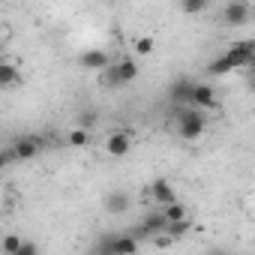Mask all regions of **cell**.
Wrapping results in <instances>:
<instances>
[{
    "label": "cell",
    "instance_id": "d4e9b609",
    "mask_svg": "<svg viewBox=\"0 0 255 255\" xmlns=\"http://www.w3.org/2000/svg\"><path fill=\"white\" fill-rule=\"evenodd\" d=\"M0 36H3V24H0Z\"/></svg>",
    "mask_w": 255,
    "mask_h": 255
},
{
    "label": "cell",
    "instance_id": "8992f818",
    "mask_svg": "<svg viewBox=\"0 0 255 255\" xmlns=\"http://www.w3.org/2000/svg\"><path fill=\"white\" fill-rule=\"evenodd\" d=\"M78 60H81V66L90 69V72H105V69L111 66V57H108L102 48H87Z\"/></svg>",
    "mask_w": 255,
    "mask_h": 255
},
{
    "label": "cell",
    "instance_id": "30bf717a",
    "mask_svg": "<svg viewBox=\"0 0 255 255\" xmlns=\"http://www.w3.org/2000/svg\"><path fill=\"white\" fill-rule=\"evenodd\" d=\"M192 87H195V84H192L189 78H177V81L171 84V93H168L171 102H177V105H189V99H192Z\"/></svg>",
    "mask_w": 255,
    "mask_h": 255
},
{
    "label": "cell",
    "instance_id": "3957f363",
    "mask_svg": "<svg viewBox=\"0 0 255 255\" xmlns=\"http://www.w3.org/2000/svg\"><path fill=\"white\" fill-rule=\"evenodd\" d=\"M39 150H42V138H39V135H21V138H15L9 156L18 159V162H27V159H33V156H39Z\"/></svg>",
    "mask_w": 255,
    "mask_h": 255
},
{
    "label": "cell",
    "instance_id": "7402d4cb",
    "mask_svg": "<svg viewBox=\"0 0 255 255\" xmlns=\"http://www.w3.org/2000/svg\"><path fill=\"white\" fill-rule=\"evenodd\" d=\"M15 255H39V249H36V243H27V240H24Z\"/></svg>",
    "mask_w": 255,
    "mask_h": 255
},
{
    "label": "cell",
    "instance_id": "5bb4252c",
    "mask_svg": "<svg viewBox=\"0 0 255 255\" xmlns=\"http://www.w3.org/2000/svg\"><path fill=\"white\" fill-rule=\"evenodd\" d=\"M18 78H21V72L15 63H0V87H12V84H18Z\"/></svg>",
    "mask_w": 255,
    "mask_h": 255
},
{
    "label": "cell",
    "instance_id": "cb8c5ba5",
    "mask_svg": "<svg viewBox=\"0 0 255 255\" xmlns=\"http://www.w3.org/2000/svg\"><path fill=\"white\" fill-rule=\"evenodd\" d=\"M207 255H231V252H225V249H210Z\"/></svg>",
    "mask_w": 255,
    "mask_h": 255
},
{
    "label": "cell",
    "instance_id": "52a82bcc",
    "mask_svg": "<svg viewBox=\"0 0 255 255\" xmlns=\"http://www.w3.org/2000/svg\"><path fill=\"white\" fill-rule=\"evenodd\" d=\"M105 150H108V156H126L132 150V135L129 132H111L105 141Z\"/></svg>",
    "mask_w": 255,
    "mask_h": 255
},
{
    "label": "cell",
    "instance_id": "9a60e30c",
    "mask_svg": "<svg viewBox=\"0 0 255 255\" xmlns=\"http://www.w3.org/2000/svg\"><path fill=\"white\" fill-rule=\"evenodd\" d=\"M162 216H165V222H183V219H189V210L180 201H174V204L162 207Z\"/></svg>",
    "mask_w": 255,
    "mask_h": 255
},
{
    "label": "cell",
    "instance_id": "d6986e66",
    "mask_svg": "<svg viewBox=\"0 0 255 255\" xmlns=\"http://www.w3.org/2000/svg\"><path fill=\"white\" fill-rule=\"evenodd\" d=\"M21 243H24V240H21L18 234H6V237H3V243H0V246H3V252H6V255H15Z\"/></svg>",
    "mask_w": 255,
    "mask_h": 255
},
{
    "label": "cell",
    "instance_id": "2e32d148",
    "mask_svg": "<svg viewBox=\"0 0 255 255\" xmlns=\"http://www.w3.org/2000/svg\"><path fill=\"white\" fill-rule=\"evenodd\" d=\"M66 144L69 147H87L90 144V132H84V129H78V126H75V129L66 135Z\"/></svg>",
    "mask_w": 255,
    "mask_h": 255
},
{
    "label": "cell",
    "instance_id": "9c48e42d",
    "mask_svg": "<svg viewBox=\"0 0 255 255\" xmlns=\"http://www.w3.org/2000/svg\"><path fill=\"white\" fill-rule=\"evenodd\" d=\"M114 75H117L120 84H129V81L138 78V63H135L132 57H123L120 63H114Z\"/></svg>",
    "mask_w": 255,
    "mask_h": 255
},
{
    "label": "cell",
    "instance_id": "277c9868",
    "mask_svg": "<svg viewBox=\"0 0 255 255\" xmlns=\"http://www.w3.org/2000/svg\"><path fill=\"white\" fill-rule=\"evenodd\" d=\"M249 15H252V6L246 3V0H231V3H225V9H222V18H225L231 27L246 24Z\"/></svg>",
    "mask_w": 255,
    "mask_h": 255
},
{
    "label": "cell",
    "instance_id": "5b68a950",
    "mask_svg": "<svg viewBox=\"0 0 255 255\" xmlns=\"http://www.w3.org/2000/svg\"><path fill=\"white\" fill-rule=\"evenodd\" d=\"M150 195H153V201L159 204V210L177 201V192H174V186H171L165 177H156V180L150 183Z\"/></svg>",
    "mask_w": 255,
    "mask_h": 255
},
{
    "label": "cell",
    "instance_id": "e0dca14e",
    "mask_svg": "<svg viewBox=\"0 0 255 255\" xmlns=\"http://www.w3.org/2000/svg\"><path fill=\"white\" fill-rule=\"evenodd\" d=\"M132 48H135V54H138V57H147V54H153V48H156V39H153V36H138Z\"/></svg>",
    "mask_w": 255,
    "mask_h": 255
},
{
    "label": "cell",
    "instance_id": "44dd1931",
    "mask_svg": "<svg viewBox=\"0 0 255 255\" xmlns=\"http://www.w3.org/2000/svg\"><path fill=\"white\" fill-rule=\"evenodd\" d=\"M78 129H84V132H90V126H96V111H84L81 117H78Z\"/></svg>",
    "mask_w": 255,
    "mask_h": 255
},
{
    "label": "cell",
    "instance_id": "7c38bea8",
    "mask_svg": "<svg viewBox=\"0 0 255 255\" xmlns=\"http://www.w3.org/2000/svg\"><path fill=\"white\" fill-rule=\"evenodd\" d=\"M165 225H168V222H165L162 210H153V213H147V216H144V225H141V231L156 237V234H162V231H165Z\"/></svg>",
    "mask_w": 255,
    "mask_h": 255
},
{
    "label": "cell",
    "instance_id": "6da1fadb",
    "mask_svg": "<svg viewBox=\"0 0 255 255\" xmlns=\"http://www.w3.org/2000/svg\"><path fill=\"white\" fill-rule=\"evenodd\" d=\"M177 132H180V138L183 141H195V138H201L204 135V129H207V120L201 117V111H180L177 114Z\"/></svg>",
    "mask_w": 255,
    "mask_h": 255
},
{
    "label": "cell",
    "instance_id": "8fae6325",
    "mask_svg": "<svg viewBox=\"0 0 255 255\" xmlns=\"http://www.w3.org/2000/svg\"><path fill=\"white\" fill-rule=\"evenodd\" d=\"M138 240L135 234H114V255H135Z\"/></svg>",
    "mask_w": 255,
    "mask_h": 255
},
{
    "label": "cell",
    "instance_id": "4fadbf2b",
    "mask_svg": "<svg viewBox=\"0 0 255 255\" xmlns=\"http://www.w3.org/2000/svg\"><path fill=\"white\" fill-rule=\"evenodd\" d=\"M105 207L111 213H126V210H129V195H126V192H111L105 198Z\"/></svg>",
    "mask_w": 255,
    "mask_h": 255
},
{
    "label": "cell",
    "instance_id": "ffe728a7",
    "mask_svg": "<svg viewBox=\"0 0 255 255\" xmlns=\"http://www.w3.org/2000/svg\"><path fill=\"white\" fill-rule=\"evenodd\" d=\"M204 9H207V0H186V3H183L186 15H195V12H204Z\"/></svg>",
    "mask_w": 255,
    "mask_h": 255
},
{
    "label": "cell",
    "instance_id": "ba28073f",
    "mask_svg": "<svg viewBox=\"0 0 255 255\" xmlns=\"http://www.w3.org/2000/svg\"><path fill=\"white\" fill-rule=\"evenodd\" d=\"M189 105H195V108H210V105H216V90H213L210 84H195Z\"/></svg>",
    "mask_w": 255,
    "mask_h": 255
},
{
    "label": "cell",
    "instance_id": "7a4b0ae2",
    "mask_svg": "<svg viewBox=\"0 0 255 255\" xmlns=\"http://www.w3.org/2000/svg\"><path fill=\"white\" fill-rule=\"evenodd\" d=\"M222 60H225L231 69L252 66V60H255V42H252V39H240V42H234V45L222 54Z\"/></svg>",
    "mask_w": 255,
    "mask_h": 255
},
{
    "label": "cell",
    "instance_id": "ac0fdd59",
    "mask_svg": "<svg viewBox=\"0 0 255 255\" xmlns=\"http://www.w3.org/2000/svg\"><path fill=\"white\" fill-rule=\"evenodd\" d=\"M96 255H114V234H102L99 240H96V249H93Z\"/></svg>",
    "mask_w": 255,
    "mask_h": 255
},
{
    "label": "cell",
    "instance_id": "603a6c76",
    "mask_svg": "<svg viewBox=\"0 0 255 255\" xmlns=\"http://www.w3.org/2000/svg\"><path fill=\"white\" fill-rule=\"evenodd\" d=\"M12 162V156H9V150H0V171H3L6 165Z\"/></svg>",
    "mask_w": 255,
    "mask_h": 255
}]
</instances>
